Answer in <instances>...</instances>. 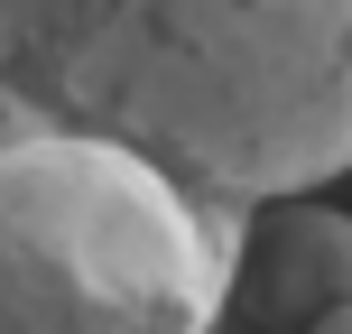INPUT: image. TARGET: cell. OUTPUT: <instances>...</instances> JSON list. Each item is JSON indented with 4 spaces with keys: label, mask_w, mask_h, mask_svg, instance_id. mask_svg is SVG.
I'll return each mask as SVG.
<instances>
[{
    "label": "cell",
    "mask_w": 352,
    "mask_h": 334,
    "mask_svg": "<svg viewBox=\"0 0 352 334\" xmlns=\"http://www.w3.org/2000/svg\"><path fill=\"white\" fill-rule=\"evenodd\" d=\"M0 74L241 213L352 167V0H0Z\"/></svg>",
    "instance_id": "obj_1"
},
{
    "label": "cell",
    "mask_w": 352,
    "mask_h": 334,
    "mask_svg": "<svg viewBox=\"0 0 352 334\" xmlns=\"http://www.w3.org/2000/svg\"><path fill=\"white\" fill-rule=\"evenodd\" d=\"M241 205L111 140L0 149V334H213Z\"/></svg>",
    "instance_id": "obj_2"
},
{
    "label": "cell",
    "mask_w": 352,
    "mask_h": 334,
    "mask_svg": "<svg viewBox=\"0 0 352 334\" xmlns=\"http://www.w3.org/2000/svg\"><path fill=\"white\" fill-rule=\"evenodd\" d=\"M334 306H352V213L316 205V195L250 205L223 316H241L250 334H306Z\"/></svg>",
    "instance_id": "obj_3"
},
{
    "label": "cell",
    "mask_w": 352,
    "mask_h": 334,
    "mask_svg": "<svg viewBox=\"0 0 352 334\" xmlns=\"http://www.w3.org/2000/svg\"><path fill=\"white\" fill-rule=\"evenodd\" d=\"M28 140H47V112H37L28 93L0 74V149H28Z\"/></svg>",
    "instance_id": "obj_4"
},
{
    "label": "cell",
    "mask_w": 352,
    "mask_h": 334,
    "mask_svg": "<svg viewBox=\"0 0 352 334\" xmlns=\"http://www.w3.org/2000/svg\"><path fill=\"white\" fill-rule=\"evenodd\" d=\"M306 334H352V306H334V316H316Z\"/></svg>",
    "instance_id": "obj_5"
}]
</instances>
